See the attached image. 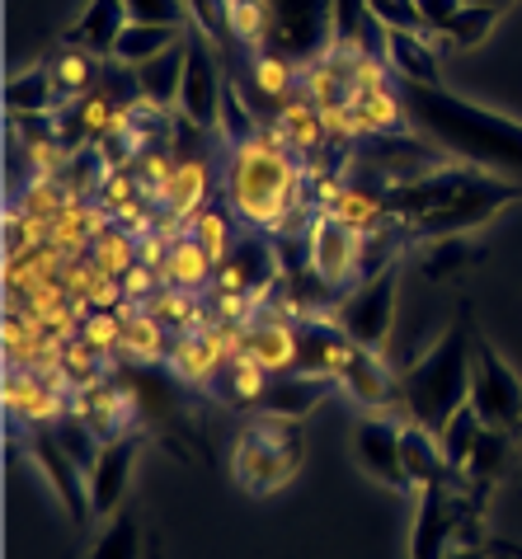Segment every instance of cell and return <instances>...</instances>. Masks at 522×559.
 <instances>
[{"label":"cell","instance_id":"obj_29","mask_svg":"<svg viewBox=\"0 0 522 559\" xmlns=\"http://www.w3.org/2000/svg\"><path fill=\"white\" fill-rule=\"evenodd\" d=\"M179 38H183V28H175V24H132V20H128V28H122L114 57L122 61V67H142V61L161 57L165 48H175Z\"/></svg>","mask_w":522,"mask_h":559},{"label":"cell","instance_id":"obj_25","mask_svg":"<svg viewBox=\"0 0 522 559\" xmlns=\"http://www.w3.org/2000/svg\"><path fill=\"white\" fill-rule=\"evenodd\" d=\"M161 203H165V216H170V222H189V216L207 203V160L189 155L183 165H175Z\"/></svg>","mask_w":522,"mask_h":559},{"label":"cell","instance_id":"obj_9","mask_svg":"<svg viewBox=\"0 0 522 559\" xmlns=\"http://www.w3.org/2000/svg\"><path fill=\"white\" fill-rule=\"evenodd\" d=\"M222 99H226V75L217 67L207 34L183 38V85H179V108L198 132H217L222 128Z\"/></svg>","mask_w":522,"mask_h":559},{"label":"cell","instance_id":"obj_20","mask_svg":"<svg viewBox=\"0 0 522 559\" xmlns=\"http://www.w3.org/2000/svg\"><path fill=\"white\" fill-rule=\"evenodd\" d=\"M334 391V377H306V371H283L264 385L259 395V414H278V418H306L320 409V400Z\"/></svg>","mask_w":522,"mask_h":559},{"label":"cell","instance_id":"obj_21","mask_svg":"<svg viewBox=\"0 0 522 559\" xmlns=\"http://www.w3.org/2000/svg\"><path fill=\"white\" fill-rule=\"evenodd\" d=\"M340 385L367 409H381V405H391V400H401V381H391V371L377 357V348H353L340 371Z\"/></svg>","mask_w":522,"mask_h":559},{"label":"cell","instance_id":"obj_42","mask_svg":"<svg viewBox=\"0 0 522 559\" xmlns=\"http://www.w3.org/2000/svg\"><path fill=\"white\" fill-rule=\"evenodd\" d=\"M414 5H419L428 34H442V28H448V20L466 5V0H414Z\"/></svg>","mask_w":522,"mask_h":559},{"label":"cell","instance_id":"obj_27","mask_svg":"<svg viewBox=\"0 0 522 559\" xmlns=\"http://www.w3.org/2000/svg\"><path fill=\"white\" fill-rule=\"evenodd\" d=\"M57 99H61V85H57L52 67H34L5 85V108L14 118H38V114H48Z\"/></svg>","mask_w":522,"mask_h":559},{"label":"cell","instance_id":"obj_11","mask_svg":"<svg viewBox=\"0 0 522 559\" xmlns=\"http://www.w3.org/2000/svg\"><path fill=\"white\" fill-rule=\"evenodd\" d=\"M462 471L452 479H434L419 489V518H414V536H410V559H448L456 546V526H462Z\"/></svg>","mask_w":522,"mask_h":559},{"label":"cell","instance_id":"obj_18","mask_svg":"<svg viewBox=\"0 0 522 559\" xmlns=\"http://www.w3.org/2000/svg\"><path fill=\"white\" fill-rule=\"evenodd\" d=\"M128 28V5L122 0H90L85 14L67 28V48H81L85 57H114L118 38Z\"/></svg>","mask_w":522,"mask_h":559},{"label":"cell","instance_id":"obj_2","mask_svg":"<svg viewBox=\"0 0 522 559\" xmlns=\"http://www.w3.org/2000/svg\"><path fill=\"white\" fill-rule=\"evenodd\" d=\"M283 136L264 132V136H250V142L232 146V160H226V169H222L226 207H232L245 226L283 230L287 216L301 207L306 175H301V165L287 155Z\"/></svg>","mask_w":522,"mask_h":559},{"label":"cell","instance_id":"obj_43","mask_svg":"<svg viewBox=\"0 0 522 559\" xmlns=\"http://www.w3.org/2000/svg\"><path fill=\"white\" fill-rule=\"evenodd\" d=\"M448 559H489V546L485 540H456L448 550Z\"/></svg>","mask_w":522,"mask_h":559},{"label":"cell","instance_id":"obj_17","mask_svg":"<svg viewBox=\"0 0 522 559\" xmlns=\"http://www.w3.org/2000/svg\"><path fill=\"white\" fill-rule=\"evenodd\" d=\"M358 348L353 338L344 334L340 320H306L297 324V371H306V377H334L340 381V371L348 362V353Z\"/></svg>","mask_w":522,"mask_h":559},{"label":"cell","instance_id":"obj_26","mask_svg":"<svg viewBox=\"0 0 522 559\" xmlns=\"http://www.w3.org/2000/svg\"><path fill=\"white\" fill-rule=\"evenodd\" d=\"M161 273H165V283L170 287L198 292V287H207L212 277H217V259H212L193 236H183V240L170 245V254L161 259Z\"/></svg>","mask_w":522,"mask_h":559},{"label":"cell","instance_id":"obj_40","mask_svg":"<svg viewBox=\"0 0 522 559\" xmlns=\"http://www.w3.org/2000/svg\"><path fill=\"white\" fill-rule=\"evenodd\" d=\"M367 5H372L381 28H424V14H419L414 0H367ZM424 34H428V28H424Z\"/></svg>","mask_w":522,"mask_h":559},{"label":"cell","instance_id":"obj_14","mask_svg":"<svg viewBox=\"0 0 522 559\" xmlns=\"http://www.w3.org/2000/svg\"><path fill=\"white\" fill-rule=\"evenodd\" d=\"M142 447L146 438L137 428L99 447L95 465H90V508H95V518H114L122 508V493H128V479H132V465L142 456Z\"/></svg>","mask_w":522,"mask_h":559},{"label":"cell","instance_id":"obj_28","mask_svg":"<svg viewBox=\"0 0 522 559\" xmlns=\"http://www.w3.org/2000/svg\"><path fill=\"white\" fill-rule=\"evenodd\" d=\"M513 447H518V432L481 428V438H475V452H471L462 475H471L475 485H495V479L513 465Z\"/></svg>","mask_w":522,"mask_h":559},{"label":"cell","instance_id":"obj_31","mask_svg":"<svg viewBox=\"0 0 522 559\" xmlns=\"http://www.w3.org/2000/svg\"><path fill=\"white\" fill-rule=\"evenodd\" d=\"M90 559H142V522H137V512L118 508L109 526H104V536L90 546Z\"/></svg>","mask_w":522,"mask_h":559},{"label":"cell","instance_id":"obj_15","mask_svg":"<svg viewBox=\"0 0 522 559\" xmlns=\"http://www.w3.org/2000/svg\"><path fill=\"white\" fill-rule=\"evenodd\" d=\"M273 273H278V259H273V250L264 240L245 236L240 245H232V254L217 263V277H212V283H217L226 297L254 301V297H264V287L273 283Z\"/></svg>","mask_w":522,"mask_h":559},{"label":"cell","instance_id":"obj_8","mask_svg":"<svg viewBox=\"0 0 522 559\" xmlns=\"http://www.w3.org/2000/svg\"><path fill=\"white\" fill-rule=\"evenodd\" d=\"M306 250H311V269L330 292H344L353 277H363L367 263V230H358L344 216H334L320 207L311 216V236H306Z\"/></svg>","mask_w":522,"mask_h":559},{"label":"cell","instance_id":"obj_41","mask_svg":"<svg viewBox=\"0 0 522 559\" xmlns=\"http://www.w3.org/2000/svg\"><path fill=\"white\" fill-rule=\"evenodd\" d=\"M95 250H99V263H104L99 273H128V269H137V263H132V240L114 236V230H104Z\"/></svg>","mask_w":522,"mask_h":559},{"label":"cell","instance_id":"obj_32","mask_svg":"<svg viewBox=\"0 0 522 559\" xmlns=\"http://www.w3.org/2000/svg\"><path fill=\"white\" fill-rule=\"evenodd\" d=\"M499 5H481V0H466L462 10L448 20V28H442L438 38H448L452 48H481V43L489 38V28H495V20H499Z\"/></svg>","mask_w":522,"mask_h":559},{"label":"cell","instance_id":"obj_13","mask_svg":"<svg viewBox=\"0 0 522 559\" xmlns=\"http://www.w3.org/2000/svg\"><path fill=\"white\" fill-rule=\"evenodd\" d=\"M401 432H405V424H395V418H363V424L353 428V456H358L367 479L405 493V489H414V479L405 471Z\"/></svg>","mask_w":522,"mask_h":559},{"label":"cell","instance_id":"obj_22","mask_svg":"<svg viewBox=\"0 0 522 559\" xmlns=\"http://www.w3.org/2000/svg\"><path fill=\"white\" fill-rule=\"evenodd\" d=\"M481 259H485V245L471 240V230H466V236H434V240H424L419 269H424L428 283H452V277H462Z\"/></svg>","mask_w":522,"mask_h":559},{"label":"cell","instance_id":"obj_7","mask_svg":"<svg viewBox=\"0 0 522 559\" xmlns=\"http://www.w3.org/2000/svg\"><path fill=\"white\" fill-rule=\"evenodd\" d=\"M395 292H401V259L377 269L372 277H358V287L344 292L340 301V324L358 348H377L391 338L395 324Z\"/></svg>","mask_w":522,"mask_h":559},{"label":"cell","instance_id":"obj_30","mask_svg":"<svg viewBox=\"0 0 522 559\" xmlns=\"http://www.w3.org/2000/svg\"><path fill=\"white\" fill-rule=\"evenodd\" d=\"M377 24V14L367 0H334V28H330V52H363L367 28Z\"/></svg>","mask_w":522,"mask_h":559},{"label":"cell","instance_id":"obj_6","mask_svg":"<svg viewBox=\"0 0 522 559\" xmlns=\"http://www.w3.org/2000/svg\"><path fill=\"white\" fill-rule=\"evenodd\" d=\"M471 409L485 428H503L522 438V377L489 338H475V381H471Z\"/></svg>","mask_w":522,"mask_h":559},{"label":"cell","instance_id":"obj_45","mask_svg":"<svg viewBox=\"0 0 522 559\" xmlns=\"http://www.w3.org/2000/svg\"><path fill=\"white\" fill-rule=\"evenodd\" d=\"M481 5H499V10H509V5H513V0H481Z\"/></svg>","mask_w":522,"mask_h":559},{"label":"cell","instance_id":"obj_4","mask_svg":"<svg viewBox=\"0 0 522 559\" xmlns=\"http://www.w3.org/2000/svg\"><path fill=\"white\" fill-rule=\"evenodd\" d=\"M306 452V438H301V418H278V414H264L254 418L250 428L240 432L236 442V479L245 493H273L283 489L301 465Z\"/></svg>","mask_w":522,"mask_h":559},{"label":"cell","instance_id":"obj_5","mask_svg":"<svg viewBox=\"0 0 522 559\" xmlns=\"http://www.w3.org/2000/svg\"><path fill=\"white\" fill-rule=\"evenodd\" d=\"M522 198V183H513L509 175H489V169H466L462 189L452 193V203H442L438 212H428L424 222H414V230H419L424 240L434 236H466V230L485 226L495 212H503L509 203H518Z\"/></svg>","mask_w":522,"mask_h":559},{"label":"cell","instance_id":"obj_38","mask_svg":"<svg viewBox=\"0 0 522 559\" xmlns=\"http://www.w3.org/2000/svg\"><path fill=\"white\" fill-rule=\"evenodd\" d=\"M161 338H165L161 320L146 310L142 320H132V316H128V324H122V338H118V344H128V353H137V357H142V362H156V357L165 353Z\"/></svg>","mask_w":522,"mask_h":559},{"label":"cell","instance_id":"obj_34","mask_svg":"<svg viewBox=\"0 0 522 559\" xmlns=\"http://www.w3.org/2000/svg\"><path fill=\"white\" fill-rule=\"evenodd\" d=\"M222 367V348H217V334H193L175 344V371L183 381H212Z\"/></svg>","mask_w":522,"mask_h":559},{"label":"cell","instance_id":"obj_12","mask_svg":"<svg viewBox=\"0 0 522 559\" xmlns=\"http://www.w3.org/2000/svg\"><path fill=\"white\" fill-rule=\"evenodd\" d=\"M269 5V38L273 48L287 52L292 61H311L330 43L334 28V0H264Z\"/></svg>","mask_w":522,"mask_h":559},{"label":"cell","instance_id":"obj_33","mask_svg":"<svg viewBox=\"0 0 522 559\" xmlns=\"http://www.w3.org/2000/svg\"><path fill=\"white\" fill-rule=\"evenodd\" d=\"M283 132H287L292 151H306V155H320L330 142V128L316 104H283Z\"/></svg>","mask_w":522,"mask_h":559},{"label":"cell","instance_id":"obj_44","mask_svg":"<svg viewBox=\"0 0 522 559\" xmlns=\"http://www.w3.org/2000/svg\"><path fill=\"white\" fill-rule=\"evenodd\" d=\"M128 292H132V297H137V292H151V273L132 269V273H128Z\"/></svg>","mask_w":522,"mask_h":559},{"label":"cell","instance_id":"obj_36","mask_svg":"<svg viewBox=\"0 0 522 559\" xmlns=\"http://www.w3.org/2000/svg\"><path fill=\"white\" fill-rule=\"evenodd\" d=\"M232 216L236 212H222V207H203L198 212V222H193V240L203 245V250L212 254V259H226L232 254Z\"/></svg>","mask_w":522,"mask_h":559},{"label":"cell","instance_id":"obj_16","mask_svg":"<svg viewBox=\"0 0 522 559\" xmlns=\"http://www.w3.org/2000/svg\"><path fill=\"white\" fill-rule=\"evenodd\" d=\"M71 414H81L90 428L99 432L104 442L132 432V418H137V395L128 391L122 381H90L81 395H75Z\"/></svg>","mask_w":522,"mask_h":559},{"label":"cell","instance_id":"obj_39","mask_svg":"<svg viewBox=\"0 0 522 559\" xmlns=\"http://www.w3.org/2000/svg\"><path fill=\"white\" fill-rule=\"evenodd\" d=\"M132 24H189V0H122Z\"/></svg>","mask_w":522,"mask_h":559},{"label":"cell","instance_id":"obj_37","mask_svg":"<svg viewBox=\"0 0 522 559\" xmlns=\"http://www.w3.org/2000/svg\"><path fill=\"white\" fill-rule=\"evenodd\" d=\"M292 75H297V61H292L287 52L264 48V52L254 57V81H259V90H264V95H273V99H283V95H287Z\"/></svg>","mask_w":522,"mask_h":559},{"label":"cell","instance_id":"obj_3","mask_svg":"<svg viewBox=\"0 0 522 559\" xmlns=\"http://www.w3.org/2000/svg\"><path fill=\"white\" fill-rule=\"evenodd\" d=\"M475 320L471 310L456 316V324L428 348L401 381V405L414 424L428 432H442L456 414L471 405V381H475Z\"/></svg>","mask_w":522,"mask_h":559},{"label":"cell","instance_id":"obj_10","mask_svg":"<svg viewBox=\"0 0 522 559\" xmlns=\"http://www.w3.org/2000/svg\"><path fill=\"white\" fill-rule=\"evenodd\" d=\"M28 456H34V465L48 475L52 493L61 499V508H67V518L75 526H85L90 518H95V508H90V475H85V465L67 452L57 424H34L28 428Z\"/></svg>","mask_w":522,"mask_h":559},{"label":"cell","instance_id":"obj_23","mask_svg":"<svg viewBox=\"0 0 522 559\" xmlns=\"http://www.w3.org/2000/svg\"><path fill=\"white\" fill-rule=\"evenodd\" d=\"M179 85H183V38L175 48H165L161 57H151L137 67V95H142L151 108L179 104Z\"/></svg>","mask_w":522,"mask_h":559},{"label":"cell","instance_id":"obj_35","mask_svg":"<svg viewBox=\"0 0 522 559\" xmlns=\"http://www.w3.org/2000/svg\"><path fill=\"white\" fill-rule=\"evenodd\" d=\"M481 414H475L471 405L452 418L448 428L438 432V442H442V456H448V465H456V471H466V461H471V452H475V438H481Z\"/></svg>","mask_w":522,"mask_h":559},{"label":"cell","instance_id":"obj_19","mask_svg":"<svg viewBox=\"0 0 522 559\" xmlns=\"http://www.w3.org/2000/svg\"><path fill=\"white\" fill-rule=\"evenodd\" d=\"M381 52H387L391 71L401 81H419V85H438L442 61L438 48L424 38V28H381Z\"/></svg>","mask_w":522,"mask_h":559},{"label":"cell","instance_id":"obj_24","mask_svg":"<svg viewBox=\"0 0 522 559\" xmlns=\"http://www.w3.org/2000/svg\"><path fill=\"white\" fill-rule=\"evenodd\" d=\"M245 353L254 357L264 371L283 377V371H297V324L283 320H259L250 338H245Z\"/></svg>","mask_w":522,"mask_h":559},{"label":"cell","instance_id":"obj_1","mask_svg":"<svg viewBox=\"0 0 522 559\" xmlns=\"http://www.w3.org/2000/svg\"><path fill=\"white\" fill-rule=\"evenodd\" d=\"M401 99H405L410 122L428 142L462 155L475 169L522 179V122L495 114V108L471 104L442 85H419V81H401Z\"/></svg>","mask_w":522,"mask_h":559}]
</instances>
